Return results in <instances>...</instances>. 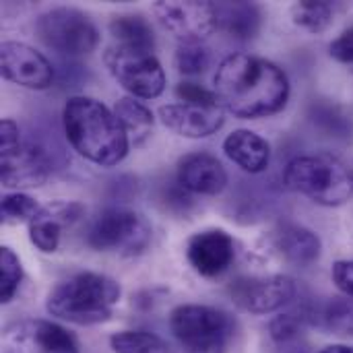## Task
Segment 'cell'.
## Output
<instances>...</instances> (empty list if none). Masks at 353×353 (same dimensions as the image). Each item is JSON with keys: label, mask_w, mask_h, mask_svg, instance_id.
Returning <instances> with one entry per match:
<instances>
[{"label": "cell", "mask_w": 353, "mask_h": 353, "mask_svg": "<svg viewBox=\"0 0 353 353\" xmlns=\"http://www.w3.org/2000/svg\"><path fill=\"white\" fill-rule=\"evenodd\" d=\"M213 93L221 110L254 120L285 108L290 81L277 64L265 58L234 54L219 64L213 77Z\"/></svg>", "instance_id": "1"}, {"label": "cell", "mask_w": 353, "mask_h": 353, "mask_svg": "<svg viewBox=\"0 0 353 353\" xmlns=\"http://www.w3.org/2000/svg\"><path fill=\"white\" fill-rule=\"evenodd\" d=\"M62 120L68 143L87 161L114 168L126 157L130 139L114 110H108L101 101L85 95L70 97Z\"/></svg>", "instance_id": "2"}, {"label": "cell", "mask_w": 353, "mask_h": 353, "mask_svg": "<svg viewBox=\"0 0 353 353\" xmlns=\"http://www.w3.org/2000/svg\"><path fill=\"white\" fill-rule=\"evenodd\" d=\"M120 300V285L99 273H79L58 283L46 302L52 316L72 325H97L110 321Z\"/></svg>", "instance_id": "3"}, {"label": "cell", "mask_w": 353, "mask_h": 353, "mask_svg": "<svg viewBox=\"0 0 353 353\" xmlns=\"http://www.w3.org/2000/svg\"><path fill=\"white\" fill-rule=\"evenodd\" d=\"M283 178L290 190L300 192L323 207L345 205L353 194L350 168L327 153L292 159Z\"/></svg>", "instance_id": "4"}, {"label": "cell", "mask_w": 353, "mask_h": 353, "mask_svg": "<svg viewBox=\"0 0 353 353\" xmlns=\"http://www.w3.org/2000/svg\"><path fill=\"white\" fill-rule=\"evenodd\" d=\"M170 327L184 353H225L234 321L228 312L211 306H178L170 316Z\"/></svg>", "instance_id": "5"}, {"label": "cell", "mask_w": 353, "mask_h": 353, "mask_svg": "<svg viewBox=\"0 0 353 353\" xmlns=\"http://www.w3.org/2000/svg\"><path fill=\"white\" fill-rule=\"evenodd\" d=\"M112 77L139 99L159 97L165 89V72L153 50L114 43L103 54Z\"/></svg>", "instance_id": "6"}, {"label": "cell", "mask_w": 353, "mask_h": 353, "mask_svg": "<svg viewBox=\"0 0 353 353\" xmlns=\"http://www.w3.org/2000/svg\"><path fill=\"white\" fill-rule=\"evenodd\" d=\"M89 246L101 252H120L124 256L141 254L151 242L149 221L130 209L112 207L99 213L87 238Z\"/></svg>", "instance_id": "7"}, {"label": "cell", "mask_w": 353, "mask_h": 353, "mask_svg": "<svg viewBox=\"0 0 353 353\" xmlns=\"http://www.w3.org/2000/svg\"><path fill=\"white\" fill-rule=\"evenodd\" d=\"M35 31L39 39L64 56H85L99 43V31L93 21L77 8H52L43 12Z\"/></svg>", "instance_id": "8"}, {"label": "cell", "mask_w": 353, "mask_h": 353, "mask_svg": "<svg viewBox=\"0 0 353 353\" xmlns=\"http://www.w3.org/2000/svg\"><path fill=\"white\" fill-rule=\"evenodd\" d=\"M159 23L180 39V43H203L217 29L213 2H157L153 6Z\"/></svg>", "instance_id": "9"}, {"label": "cell", "mask_w": 353, "mask_h": 353, "mask_svg": "<svg viewBox=\"0 0 353 353\" xmlns=\"http://www.w3.org/2000/svg\"><path fill=\"white\" fill-rule=\"evenodd\" d=\"M2 353H79L74 337L50 321H23L6 329Z\"/></svg>", "instance_id": "10"}, {"label": "cell", "mask_w": 353, "mask_h": 353, "mask_svg": "<svg viewBox=\"0 0 353 353\" xmlns=\"http://www.w3.org/2000/svg\"><path fill=\"white\" fill-rule=\"evenodd\" d=\"M232 296L240 308L252 314H269L281 310L294 300L296 283L288 275L246 277L232 285Z\"/></svg>", "instance_id": "11"}, {"label": "cell", "mask_w": 353, "mask_h": 353, "mask_svg": "<svg viewBox=\"0 0 353 353\" xmlns=\"http://www.w3.org/2000/svg\"><path fill=\"white\" fill-rule=\"evenodd\" d=\"M0 68L6 81L27 89H48L54 81V68L43 54L21 41L0 46Z\"/></svg>", "instance_id": "12"}, {"label": "cell", "mask_w": 353, "mask_h": 353, "mask_svg": "<svg viewBox=\"0 0 353 353\" xmlns=\"http://www.w3.org/2000/svg\"><path fill=\"white\" fill-rule=\"evenodd\" d=\"M2 184L6 188H35L41 186L50 176L48 153L33 143H17L0 149Z\"/></svg>", "instance_id": "13"}, {"label": "cell", "mask_w": 353, "mask_h": 353, "mask_svg": "<svg viewBox=\"0 0 353 353\" xmlns=\"http://www.w3.org/2000/svg\"><path fill=\"white\" fill-rule=\"evenodd\" d=\"M186 256L199 275L217 277L234 263L236 246L232 236L223 230H207L188 240Z\"/></svg>", "instance_id": "14"}, {"label": "cell", "mask_w": 353, "mask_h": 353, "mask_svg": "<svg viewBox=\"0 0 353 353\" xmlns=\"http://www.w3.org/2000/svg\"><path fill=\"white\" fill-rule=\"evenodd\" d=\"M163 126L186 139H205L223 126V110L219 105L170 103L159 108Z\"/></svg>", "instance_id": "15"}, {"label": "cell", "mask_w": 353, "mask_h": 353, "mask_svg": "<svg viewBox=\"0 0 353 353\" xmlns=\"http://www.w3.org/2000/svg\"><path fill=\"white\" fill-rule=\"evenodd\" d=\"M85 213V207L68 201H54L37 211L29 221V238L41 252H54L60 244L64 228L77 223Z\"/></svg>", "instance_id": "16"}, {"label": "cell", "mask_w": 353, "mask_h": 353, "mask_svg": "<svg viewBox=\"0 0 353 353\" xmlns=\"http://www.w3.org/2000/svg\"><path fill=\"white\" fill-rule=\"evenodd\" d=\"M228 184V174L221 161L209 153L184 155L178 163V186L194 194H219Z\"/></svg>", "instance_id": "17"}, {"label": "cell", "mask_w": 353, "mask_h": 353, "mask_svg": "<svg viewBox=\"0 0 353 353\" xmlns=\"http://www.w3.org/2000/svg\"><path fill=\"white\" fill-rule=\"evenodd\" d=\"M273 246L288 263L296 267H306L314 263L321 254L319 236L294 223H283L273 232Z\"/></svg>", "instance_id": "18"}, {"label": "cell", "mask_w": 353, "mask_h": 353, "mask_svg": "<svg viewBox=\"0 0 353 353\" xmlns=\"http://www.w3.org/2000/svg\"><path fill=\"white\" fill-rule=\"evenodd\" d=\"M225 155L248 174H261L269 168L271 147L252 130H234L223 141Z\"/></svg>", "instance_id": "19"}, {"label": "cell", "mask_w": 353, "mask_h": 353, "mask_svg": "<svg viewBox=\"0 0 353 353\" xmlns=\"http://www.w3.org/2000/svg\"><path fill=\"white\" fill-rule=\"evenodd\" d=\"M217 27L236 39H250L261 27V10L252 2H221L215 4Z\"/></svg>", "instance_id": "20"}, {"label": "cell", "mask_w": 353, "mask_h": 353, "mask_svg": "<svg viewBox=\"0 0 353 353\" xmlns=\"http://www.w3.org/2000/svg\"><path fill=\"white\" fill-rule=\"evenodd\" d=\"M114 114L122 122L128 139H132L134 145H143L149 139L153 130V116L141 101H137V97L118 99L114 105Z\"/></svg>", "instance_id": "21"}, {"label": "cell", "mask_w": 353, "mask_h": 353, "mask_svg": "<svg viewBox=\"0 0 353 353\" xmlns=\"http://www.w3.org/2000/svg\"><path fill=\"white\" fill-rule=\"evenodd\" d=\"M110 33L120 46H130V48H143V50H153L155 37L153 29L147 23V19L139 14H122L116 17L110 23Z\"/></svg>", "instance_id": "22"}, {"label": "cell", "mask_w": 353, "mask_h": 353, "mask_svg": "<svg viewBox=\"0 0 353 353\" xmlns=\"http://www.w3.org/2000/svg\"><path fill=\"white\" fill-rule=\"evenodd\" d=\"M292 19L308 33H323L333 23V6L321 0H302L292 6Z\"/></svg>", "instance_id": "23"}, {"label": "cell", "mask_w": 353, "mask_h": 353, "mask_svg": "<svg viewBox=\"0 0 353 353\" xmlns=\"http://www.w3.org/2000/svg\"><path fill=\"white\" fill-rule=\"evenodd\" d=\"M110 345L116 353H170L163 339L147 331H122L112 335Z\"/></svg>", "instance_id": "24"}, {"label": "cell", "mask_w": 353, "mask_h": 353, "mask_svg": "<svg viewBox=\"0 0 353 353\" xmlns=\"http://www.w3.org/2000/svg\"><path fill=\"white\" fill-rule=\"evenodd\" d=\"M323 325L335 335L353 337V300L352 298H335L321 312Z\"/></svg>", "instance_id": "25"}, {"label": "cell", "mask_w": 353, "mask_h": 353, "mask_svg": "<svg viewBox=\"0 0 353 353\" xmlns=\"http://www.w3.org/2000/svg\"><path fill=\"white\" fill-rule=\"evenodd\" d=\"M0 275H2V279H0V302L8 304L19 290L23 269H21L17 254L6 246L0 248Z\"/></svg>", "instance_id": "26"}, {"label": "cell", "mask_w": 353, "mask_h": 353, "mask_svg": "<svg viewBox=\"0 0 353 353\" xmlns=\"http://www.w3.org/2000/svg\"><path fill=\"white\" fill-rule=\"evenodd\" d=\"M37 211H39L37 203L23 192H12L2 199V219L6 223L31 221L37 215Z\"/></svg>", "instance_id": "27"}, {"label": "cell", "mask_w": 353, "mask_h": 353, "mask_svg": "<svg viewBox=\"0 0 353 353\" xmlns=\"http://www.w3.org/2000/svg\"><path fill=\"white\" fill-rule=\"evenodd\" d=\"M176 66L184 74H199L209 66V52L203 43H180Z\"/></svg>", "instance_id": "28"}, {"label": "cell", "mask_w": 353, "mask_h": 353, "mask_svg": "<svg viewBox=\"0 0 353 353\" xmlns=\"http://www.w3.org/2000/svg\"><path fill=\"white\" fill-rule=\"evenodd\" d=\"M304 321H306V316H298L294 312L281 314L275 321H271V337L277 343H288L302 333Z\"/></svg>", "instance_id": "29"}, {"label": "cell", "mask_w": 353, "mask_h": 353, "mask_svg": "<svg viewBox=\"0 0 353 353\" xmlns=\"http://www.w3.org/2000/svg\"><path fill=\"white\" fill-rule=\"evenodd\" d=\"M176 95L180 99V103H190V105H219L217 97L213 91L196 85V83H180L176 87Z\"/></svg>", "instance_id": "30"}, {"label": "cell", "mask_w": 353, "mask_h": 353, "mask_svg": "<svg viewBox=\"0 0 353 353\" xmlns=\"http://www.w3.org/2000/svg\"><path fill=\"white\" fill-rule=\"evenodd\" d=\"M329 52H331V56H333L337 62L350 66L353 70V27L352 29H347V31H343V33L331 43Z\"/></svg>", "instance_id": "31"}, {"label": "cell", "mask_w": 353, "mask_h": 353, "mask_svg": "<svg viewBox=\"0 0 353 353\" xmlns=\"http://www.w3.org/2000/svg\"><path fill=\"white\" fill-rule=\"evenodd\" d=\"M333 281L335 285L347 296V298H353V261H337L333 265Z\"/></svg>", "instance_id": "32"}, {"label": "cell", "mask_w": 353, "mask_h": 353, "mask_svg": "<svg viewBox=\"0 0 353 353\" xmlns=\"http://www.w3.org/2000/svg\"><path fill=\"white\" fill-rule=\"evenodd\" d=\"M17 143H21V130H19L17 122L2 120V124H0V149L12 147Z\"/></svg>", "instance_id": "33"}, {"label": "cell", "mask_w": 353, "mask_h": 353, "mask_svg": "<svg viewBox=\"0 0 353 353\" xmlns=\"http://www.w3.org/2000/svg\"><path fill=\"white\" fill-rule=\"evenodd\" d=\"M321 353H353V345H329Z\"/></svg>", "instance_id": "34"}, {"label": "cell", "mask_w": 353, "mask_h": 353, "mask_svg": "<svg viewBox=\"0 0 353 353\" xmlns=\"http://www.w3.org/2000/svg\"><path fill=\"white\" fill-rule=\"evenodd\" d=\"M350 174H352V182H353V163H352V168H350Z\"/></svg>", "instance_id": "35"}]
</instances>
